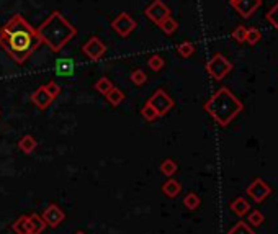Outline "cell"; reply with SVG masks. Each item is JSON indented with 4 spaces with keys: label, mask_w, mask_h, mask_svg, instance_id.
<instances>
[{
    "label": "cell",
    "mask_w": 278,
    "mask_h": 234,
    "mask_svg": "<svg viewBox=\"0 0 278 234\" xmlns=\"http://www.w3.org/2000/svg\"><path fill=\"white\" fill-rule=\"evenodd\" d=\"M41 43L38 31L21 15H13L0 30V46L17 64H23Z\"/></svg>",
    "instance_id": "obj_1"
},
{
    "label": "cell",
    "mask_w": 278,
    "mask_h": 234,
    "mask_svg": "<svg viewBox=\"0 0 278 234\" xmlns=\"http://www.w3.org/2000/svg\"><path fill=\"white\" fill-rule=\"evenodd\" d=\"M242 110L244 105L227 87L218 89V92H214L205 103V111L219 126H227Z\"/></svg>",
    "instance_id": "obj_2"
},
{
    "label": "cell",
    "mask_w": 278,
    "mask_h": 234,
    "mask_svg": "<svg viewBox=\"0 0 278 234\" xmlns=\"http://www.w3.org/2000/svg\"><path fill=\"white\" fill-rule=\"evenodd\" d=\"M36 31L41 41L46 43L54 53L61 51L77 33V30L59 12H52Z\"/></svg>",
    "instance_id": "obj_3"
},
{
    "label": "cell",
    "mask_w": 278,
    "mask_h": 234,
    "mask_svg": "<svg viewBox=\"0 0 278 234\" xmlns=\"http://www.w3.org/2000/svg\"><path fill=\"white\" fill-rule=\"evenodd\" d=\"M231 69H232V64L223 54H214L211 59L208 61V64H206V72H208L214 80H223L231 72Z\"/></svg>",
    "instance_id": "obj_4"
},
{
    "label": "cell",
    "mask_w": 278,
    "mask_h": 234,
    "mask_svg": "<svg viewBox=\"0 0 278 234\" xmlns=\"http://www.w3.org/2000/svg\"><path fill=\"white\" fill-rule=\"evenodd\" d=\"M147 103L154 107V110L157 111L159 116H164L165 113H169V111L174 108V100L167 95V92L162 90V89L156 90V92L152 93V97L147 100Z\"/></svg>",
    "instance_id": "obj_5"
},
{
    "label": "cell",
    "mask_w": 278,
    "mask_h": 234,
    "mask_svg": "<svg viewBox=\"0 0 278 234\" xmlns=\"http://www.w3.org/2000/svg\"><path fill=\"white\" fill-rule=\"evenodd\" d=\"M247 195L252 198L255 203H262V201H265L267 198L272 195V187L268 185L265 180L255 179L247 187Z\"/></svg>",
    "instance_id": "obj_6"
},
{
    "label": "cell",
    "mask_w": 278,
    "mask_h": 234,
    "mask_svg": "<svg viewBox=\"0 0 278 234\" xmlns=\"http://www.w3.org/2000/svg\"><path fill=\"white\" fill-rule=\"evenodd\" d=\"M144 15L149 18L151 21H154L156 25H160L165 18L170 17V10L162 0H154L149 7H146Z\"/></svg>",
    "instance_id": "obj_7"
},
{
    "label": "cell",
    "mask_w": 278,
    "mask_h": 234,
    "mask_svg": "<svg viewBox=\"0 0 278 234\" xmlns=\"http://www.w3.org/2000/svg\"><path fill=\"white\" fill-rule=\"evenodd\" d=\"M111 28H113L121 38H126V36L131 35L134 31V28H136V21H134L128 13L123 12V13H120L113 21H111Z\"/></svg>",
    "instance_id": "obj_8"
},
{
    "label": "cell",
    "mask_w": 278,
    "mask_h": 234,
    "mask_svg": "<svg viewBox=\"0 0 278 234\" xmlns=\"http://www.w3.org/2000/svg\"><path fill=\"white\" fill-rule=\"evenodd\" d=\"M82 53L88 57V59L98 61V59H102V57L105 56L106 46L102 43L100 38H97V36H92V38H88V41L82 46Z\"/></svg>",
    "instance_id": "obj_9"
},
{
    "label": "cell",
    "mask_w": 278,
    "mask_h": 234,
    "mask_svg": "<svg viewBox=\"0 0 278 234\" xmlns=\"http://www.w3.org/2000/svg\"><path fill=\"white\" fill-rule=\"evenodd\" d=\"M231 5L241 17L250 18L262 5V0H234V2H231Z\"/></svg>",
    "instance_id": "obj_10"
},
{
    "label": "cell",
    "mask_w": 278,
    "mask_h": 234,
    "mask_svg": "<svg viewBox=\"0 0 278 234\" xmlns=\"http://www.w3.org/2000/svg\"><path fill=\"white\" fill-rule=\"evenodd\" d=\"M64 218H66L64 211H62L59 206L54 205V203L49 205L48 208L44 210V213H43L44 223H46V226H49V228H57L62 221H64Z\"/></svg>",
    "instance_id": "obj_11"
},
{
    "label": "cell",
    "mask_w": 278,
    "mask_h": 234,
    "mask_svg": "<svg viewBox=\"0 0 278 234\" xmlns=\"http://www.w3.org/2000/svg\"><path fill=\"white\" fill-rule=\"evenodd\" d=\"M52 100H54V98L49 95L48 90L44 89V85L35 90L33 95H31V102H33L35 105L39 108V110H46V108L52 103Z\"/></svg>",
    "instance_id": "obj_12"
},
{
    "label": "cell",
    "mask_w": 278,
    "mask_h": 234,
    "mask_svg": "<svg viewBox=\"0 0 278 234\" xmlns=\"http://www.w3.org/2000/svg\"><path fill=\"white\" fill-rule=\"evenodd\" d=\"M74 69H75V62H74V59H70V57H61V59H57L54 64V72L57 75H62V77L72 75Z\"/></svg>",
    "instance_id": "obj_13"
},
{
    "label": "cell",
    "mask_w": 278,
    "mask_h": 234,
    "mask_svg": "<svg viewBox=\"0 0 278 234\" xmlns=\"http://www.w3.org/2000/svg\"><path fill=\"white\" fill-rule=\"evenodd\" d=\"M229 208H231V211L234 215H237V216H245L250 211V203L247 200H245L244 197H237L236 200H232L231 201V205H229Z\"/></svg>",
    "instance_id": "obj_14"
},
{
    "label": "cell",
    "mask_w": 278,
    "mask_h": 234,
    "mask_svg": "<svg viewBox=\"0 0 278 234\" xmlns=\"http://www.w3.org/2000/svg\"><path fill=\"white\" fill-rule=\"evenodd\" d=\"M28 221H30V234H41L46 229V223H44L43 216H39L36 213L30 215Z\"/></svg>",
    "instance_id": "obj_15"
},
{
    "label": "cell",
    "mask_w": 278,
    "mask_h": 234,
    "mask_svg": "<svg viewBox=\"0 0 278 234\" xmlns=\"http://www.w3.org/2000/svg\"><path fill=\"white\" fill-rule=\"evenodd\" d=\"M162 192H164V195L165 197H169V198H175L178 193L182 192V185H180V182H177L175 179H172L170 177L167 182L162 185Z\"/></svg>",
    "instance_id": "obj_16"
},
{
    "label": "cell",
    "mask_w": 278,
    "mask_h": 234,
    "mask_svg": "<svg viewBox=\"0 0 278 234\" xmlns=\"http://www.w3.org/2000/svg\"><path fill=\"white\" fill-rule=\"evenodd\" d=\"M36 146H38L36 139L33 136H30V134H26V136H23L18 141V147L25 152V154H31V152L36 149Z\"/></svg>",
    "instance_id": "obj_17"
},
{
    "label": "cell",
    "mask_w": 278,
    "mask_h": 234,
    "mask_svg": "<svg viewBox=\"0 0 278 234\" xmlns=\"http://www.w3.org/2000/svg\"><path fill=\"white\" fill-rule=\"evenodd\" d=\"M12 229L15 231V234H30V221L28 216L21 215L15 223L12 224Z\"/></svg>",
    "instance_id": "obj_18"
},
{
    "label": "cell",
    "mask_w": 278,
    "mask_h": 234,
    "mask_svg": "<svg viewBox=\"0 0 278 234\" xmlns=\"http://www.w3.org/2000/svg\"><path fill=\"white\" fill-rule=\"evenodd\" d=\"M105 97H106V102H108L111 107H118V105H121V103L124 102V93L121 92L120 89H116V87L111 89Z\"/></svg>",
    "instance_id": "obj_19"
},
{
    "label": "cell",
    "mask_w": 278,
    "mask_h": 234,
    "mask_svg": "<svg viewBox=\"0 0 278 234\" xmlns=\"http://www.w3.org/2000/svg\"><path fill=\"white\" fill-rule=\"evenodd\" d=\"M160 172H162L165 177H172L174 174L177 172L178 170V167H177V162L175 161H172V159H165V161H162L160 162Z\"/></svg>",
    "instance_id": "obj_20"
},
{
    "label": "cell",
    "mask_w": 278,
    "mask_h": 234,
    "mask_svg": "<svg viewBox=\"0 0 278 234\" xmlns=\"http://www.w3.org/2000/svg\"><path fill=\"white\" fill-rule=\"evenodd\" d=\"M227 234H255V231L249 223L239 221V223H236L229 231H227Z\"/></svg>",
    "instance_id": "obj_21"
},
{
    "label": "cell",
    "mask_w": 278,
    "mask_h": 234,
    "mask_svg": "<svg viewBox=\"0 0 278 234\" xmlns=\"http://www.w3.org/2000/svg\"><path fill=\"white\" fill-rule=\"evenodd\" d=\"M200 203H201L200 197L193 192L187 193L185 198H183V206H185L187 210H196L200 206Z\"/></svg>",
    "instance_id": "obj_22"
},
{
    "label": "cell",
    "mask_w": 278,
    "mask_h": 234,
    "mask_svg": "<svg viewBox=\"0 0 278 234\" xmlns=\"http://www.w3.org/2000/svg\"><path fill=\"white\" fill-rule=\"evenodd\" d=\"M113 87H115V85L111 84V80L106 79V77H100L95 82V90H97V92H100L102 95H106V93H108Z\"/></svg>",
    "instance_id": "obj_23"
},
{
    "label": "cell",
    "mask_w": 278,
    "mask_h": 234,
    "mask_svg": "<svg viewBox=\"0 0 278 234\" xmlns=\"http://www.w3.org/2000/svg\"><path fill=\"white\" fill-rule=\"evenodd\" d=\"M159 26H160V30H162L165 35H174L177 31V28H178V23L174 20L172 17H167Z\"/></svg>",
    "instance_id": "obj_24"
},
{
    "label": "cell",
    "mask_w": 278,
    "mask_h": 234,
    "mask_svg": "<svg viewBox=\"0 0 278 234\" xmlns=\"http://www.w3.org/2000/svg\"><path fill=\"white\" fill-rule=\"evenodd\" d=\"M141 116H142V118H144L146 121H156L157 118H160L157 111L154 110V107L149 105V103H146V105L141 108Z\"/></svg>",
    "instance_id": "obj_25"
},
{
    "label": "cell",
    "mask_w": 278,
    "mask_h": 234,
    "mask_svg": "<svg viewBox=\"0 0 278 234\" xmlns=\"http://www.w3.org/2000/svg\"><path fill=\"white\" fill-rule=\"evenodd\" d=\"M147 66H149L154 72H159L160 69H164L165 61L162 56H159V54H152L149 57V61H147Z\"/></svg>",
    "instance_id": "obj_26"
},
{
    "label": "cell",
    "mask_w": 278,
    "mask_h": 234,
    "mask_svg": "<svg viewBox=\"0 0 278 234\" xmlns=\"http://www.w3.org/2000/svg\"><path fill=\"white\" fill-rule=\"evenodd\" d=\"M129 79H131V82L134 85H138V87H141V85H144L147 82V75L144 71L141 69H136L131 72V75H129Z\"/></svg>",
    "instance_id": "obj_27"
},
{
    "label": "cell",
    "mask_w": 278,
    "mask_h": 234,
    "mask_svg": "<svg viewBox=\"0 0 278 234\" xmlns=\"http://www.w3.org/2000/svg\"><path fill=\"white\" fill-rule=\"evenodd\" d=\"M260 39H262V33L257 30V28H249L247 30V35H245V41H247L250 46H255Z\"/></svg>",
    "instance_id": "obj_28"
},
{
    "label": "cell",
    "mask_w": 278,
    "mask_h": 234,
    "mask_svg": "<svg viewBox=\"0 0 278 234\" xmlns=\"http://www.w3.org/2000/svg\"><path fill=\"white\" fill-rule=\"evenodd\" d=\"M263 215L260 213V211H257V210H254V211H250L249 213V218H247V223L250 224V226L252 228H259L260 224L263 223Z\"/></svg>",
    "instance_id": "obj_29"
},
{
    "label": "cell",
    "mask_w": 278,
    "mask_h": 234,
    "mask_svg": "<svg viewBox=\"0 0 278 234\" xmlns=\"http://www.w3.org/2000/svg\"><path fill=\"white\" fill-rule=\"evenodd\" d=\"M177 53L180 54L182 57H190L191 54L195 53V46L191 43L185 41V43H182V44H178V46H177Z\"/></svg>",
    "instance_id": "obj_30"
},
{
    "label": "cell",
    "mask_w": 278,
    "mask_h": 234,
    "mask_svg": "<svg viewBox=\"0 0 278 234\" xmlns=\"http://www.w3.org/2000/svg\"><path fill=\"white\" fill-rule=\"evenodd\" d=\"M265 18H267L268 21H270V25L273 26V28L278 30V2L270 8V10L267 12Z\"/></svg>",
    "instance_id": "obj_31"
},
{
    "label": "cell",
    "mask_w": 278,
    "mask_h": 234,
    "mask_svg": "<svg viewBox=\"0 0 278 234\" xmlns=\"http://www.w3.org/2000/svg\"><path fill=\"white\" fill-rule=\"evenodd\" d=\"M245 35H247V28H245V26H237V28L232 31V38H234L237 43H244Z\"/></svg>",
    "instance_id": "obj_32"
},
{
    "label": "cell",
    "mask_w": 278,
    "mask_h": 234,
    "mask_svg": "<svg viewBox=\"0 0 278 234\" xmlns=\"http://www.w3.org/2000/svg\"><path fill=\"white\" fill-rule=\"evenodd\" d=\"M44 89L48 90V93H49V95H51L52 98H56V97L61 93V87H59V85H57V84L54 82V80H51V82H48L46 85H44Z\"/></svg>",
    "instance_id": "obj_33"
},
{
    "label": "cell",
    "mask_w": 278,
    "mask_h": 234,
    "mask_svg": "<svg viewBox=\"0 0 278 234\" xmlns=\"http://www.w3.org/2000/svg\"><path fill=\"white\" fill-rule=\"evenodd\" d=\"M74 234H85L84 231H77V233H74Z\"/></svg>",
    "instance_id": "obj_34"
},
{
    "label": "cell",
    "mask_w": 278,
    "mask_h": 234,
    "mask_svg": "<svg viewBox=\"0 0 278 234\" xmlns=\"http://www.w3.org/2000/svg\"><path fill=\"white\" fill-rule=\"evenodd\" d=\"M229 2H234V0H229Z\"/></svg>",
    "instance_id": "obj_35"
},
{
    "label": "cell",
    "mask_w": 278,
    "mask_h": 234,
    "mask_svg": "<svg viewBox=\"0 0 278 234\" xmlns=\"http://www.w3.org/2000/svg\"><path fill=\"white\" fill-rule=\"evenodd\" d=\"M0 113H2V111H0Z\"/></svg>",
    "instance_id": "obj_36"
}]
</instances>
